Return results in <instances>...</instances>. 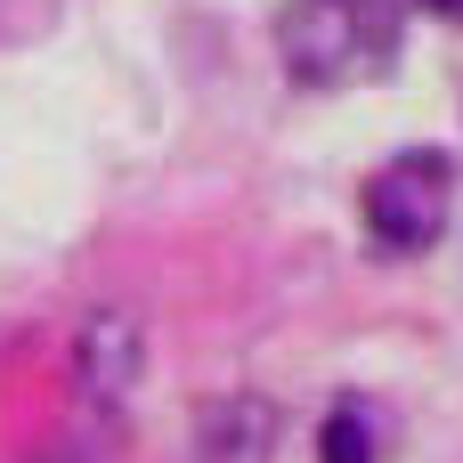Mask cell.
<instances>
[{
	"label": "cell",
	"instance_id": "6da1fadb",
	"mask_svg": "<svg viewBox=\"0 0 463 463\" xmlns=\"http://www.w3.org/2000/svg\"><path fill=\"white\" fill-rule=\"evenodd\" d=\"M366 220H374V236L399 244V252L431 244V236L448 228V163H439V155H407V163L374 171V179H366Z\"/></svg>",
	"mask_w": 463,
	"mask_h": 463
},
{
	"label": "cell",
	"instance_id": "7a4b0ae2",
	"mask_svg": "<svg viewBox=\"0 0 463 463\" xmlns=\"http://www.w3.org/2000/svg\"><path fill=\"white\" fill-rule=\"evenodd\" d=\"M138 374H146V326H138V309H122V301L90 309L81 334H73V399L81 407H122Z\"/></svg>",
	"mask_w": 463,
	"mask_h": 463
},
{
	"label": "cell",
	"instance_id": "3957f363",
	"mask_svg": "<svg viewBox=\"0 0 463 463\" xmlns=\"http://www.w3.org/2000/svg\"><path fill=\"white\" fill-rule=\"evenodd\" d=\"M277 456V407L236 391L195 415V463H269Z\"/></svg>",
	"mask_w": 463,
	"mask_h": 463
},
{
	"label": "cell",
	"instance_id": "277c9868",
	"mask_svg": "<svg viewBox=\"0 0 463 463\" xmlns=\"http://www.w3.org/2000/svg\"><path fill=\"white\" fill-rule=\"evenodd\" d=\"M350 57H358V41H350V24L326 8V0H309L301 16H285V65L301 73V81H342L350 73Z\"/></svg>",
	"mask_w": 463,
	"mask_h": 463
},
{
	"label": "cell",
	"instance_id": "5b68a950",
	"mask_svg": "<svg viewBox=\"0 0 463 463\" xmlns=\"http://www.w3.org/2000/svg\"><path fill=\"white\" fill-rule=\"evenodd\" d=\"M41 463H122V423H114V407H81V431L57 439Z\"/></svg>",
	"mask_w": 463,
	"mask_h": 463
},
{
	"label": "cell",
	"instance_id": "8992f818",
	"mask_svg": "<svg viewBox=\"0 0 463 463\" xmlns=\"http://www.w3.org/2000/svg\"><path fill=\"white\" fill-rule=\"evenodd\" d=\"M317 456H326V463H374V431H366V415H358V407H334Z\"/></svg>",
	"mask_w": 463,
	"mask_h": 463
},
{
	"label": "cell",
	"instance_id": "52a82bcc",
	"mask_svg": "<svg viewBox=\"0 0 463 463\" xmlns=\"http://www.w3.org/2000/svg\"><path fill=\"white\" fill-rule=\"evenodd\" d=\"M423 8H431V16H456V24H463V0H423Z\"/></svg>",
	"mask_w": 463,
	"mask_h": 463
}]
</instances>
